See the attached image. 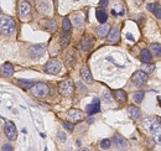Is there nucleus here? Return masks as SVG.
Instances as JSON below:
<instances>
[{"label":"nucleus","mask_w":161,"mask_h":151,"mask_svg":"<svg viewBox=\"0 0 161 151\" xmlns=\"http://www.w3.org/2000/svg\"><path fill=\"white\" fill-rule=\"evenodd\" d=\"M114 97H115V99H118L120 103L127 102V93H125L124 90H122V89H117V90L114 92Z\"/></svg>","instance_id":"nucleus-26"},{"label":"nucleus","mask_w":161,"mask_h":151,"mask_svg":"<svg viewBox=\"0 0 161 151\" xmlns=\"http://www.w3.org/2000/svg\"><path fill=\"white\" fill-rule=\"evenodd\" d=\"M78 151H89V150H88V149H79Z\"/></svg>","instance_id":"nucleus-42"},{"label":"nucleus","mask_w":161,"mask_h":151,"mask_svg":"<svg viewBox=\"0 0 161 151\" xmlns=\"http://www.w3.org/2000/svg\"><path fill=\"white\" fill-rule=\"evenodd\" d=\"M133 99H134V102L135 103H141L143 102V99H144V92H136V93H134L133 94Z\"/></svg>","instance_id":"nucleus-32"},{"label":"nucleus","mask_w":161,"mask_h":151,"mask_svg":"<svg viewBox=\"0 0 161 151\" xmlns=\"http://www.w3.org/2000/svg\"><path fill=\"white\" fill-rule=\"evenodd\" d=\"M57 136H58V139H60L61 143H64L67 140V136H66V134H64L63 131H58L57 133Z\"/></svg>","instance_id":"nucleus-36"},{"label":"nucleus","mask_w":161,"mask_h":151,"mask_svg":"<svg viewBox=\"0 0 161 151\" xmlns=\"http://www.w3.org/2000/svg\"><path fill=\"white\" fill-rule=\"evenodd\" d=\"M128 115H129V118H130V119L136 120V119H139V118H140V110H139L136 107L130 105V107H128Z\"/></svg>","instance_id":"nucleus-21"},{"label":"nucleus","mask_w":161,"mask_h":151,"mask_svg":"<svg viewBox=\"0 0 161 151\" xmlns=\"http://www.w3.org/2000/svg\"><path fill=\"white\" fill-rule=\"evenodd\" d=\"M102 95H103V99H104L107 103H112V97H110V93H109L108 89H104Z\"/></svg>","instance_id":"nucleus-34"},{"label":"nucleus","mask_w":161,"mask_h":151,"mask_svg":"<svg viewBox=\"0 0 161 151\" xmlns=\"http://www.w3.org/2000/svg\"><path fill=\"white\" fill-rule=\"evenodd\" d=\"M140 60L144 62V63H149L151 61V53L148 48H143L141 52H140Z\"/></svg>","instance_id":"nucleus-23"},{"label":"nucleus","mask_w":161,"mask_h":151,"mask_svg":"<svg viewBox=\"0 0 161 151\" xmlns=\"http://www.w3.org/2000/svg\"><path fill=\"white\" fill-rule=\"evenodd\" d=\"M81 77H82L84 83H88V84L93 83V77H92V73H91V71H89V68L87 66H83L81 68Z\"/></svg>","instance_id":"nucleus-14"},{"label":"nucleus","mask_w":161,"mask_h":151,"mask_svg":"<svg viewBox=\"0 0 161 151\" xmlns=\"http://www.w3.org/2000/svg\"><path fill=\"white\" fill-rule=\"evenodd\" d=\"M109 30H110V26L105 22V24H102L100 26L97 27V34H98L99 36H102V37H105V36L108 35Z\"/></svg>","instance_id":"nucleus-20"},{"label":"nucleus","mask_w":161,"mask_h":151,"mask_svg":"<svg viewBox=\"0 0 161 151\" xmlns=\"http://www.w3.org/2000/svg\"><path fill=\"white\" fill-rule=\"evenodd\" d=\"M1 73L4 76H6V77H10V76L14 75V67H13V65L9 63V62L4 63L1 66Z\"/></svg>","instance_id":"nucleus-19"},{"label":"nucleus","mask_w":161,"mask_h":151,"mask_svg":"<svg viewBox=\"0 0 161 151\" xmlns=\"http://www.w3.org/2000/svg\"><path fill=\"white\" fill-rule=\"evenodd\" d=\"M91 47H92V40H91V37H88V36H84V37L81 40V43H79L81 51L88 52L91 50Z\"/></svg>","instance_id":"nucleus-15"},{"label":"nucleus","mask_w":161,"mask_h":151,"mask_svg":"<svg viewBox=\"0 0 161 151\" xmlns=\"http://www.w3.org/2000/svg\"><path fill=\"white\" fill-rule=\"evenodd\" d=\"M36 7H37V10H38L40 12H42V14H48L50 10H51V6H50V4H48L46 0H40V1L37 2Z\"/></svg>","instance_id":"nucleus-16"},{"label":"nucleus","mask_w":161,"mask_h":151,"mask_svg":"<svg viewBox=\"0 0 161 151\" xmlns=\"http://www.w3.org/2000/svg\"><path fill=\"white\" fill-rule=\"evenodd\" d=\"M148 80V75L143 71H136L134 75H133V83L138 87H141L143 84H145Z\"/></svg>","instance_id":"nucleus-9"},{"label":"nucleus","mask_w":161,"mask_h":151,"mask_svg":"<svg viewBox=\"0 0 161 151\" xmlns=\"http://www.w3.org/2000/svg\"><path fill=\"white\" fill-rule=\"evenodd\" d=\"M45 72L46 73H50V75H58L60 71H61V63L57 61V60H50L45 67H43Z\"/></svg>","instance_id":"nucleus-6"},{"label":"nucleus","mask_w":161,"mask_h":151,"mask_svg":"<svg viewBox=\"0 0 161 151\" xmlns=\"http://www.w3.org/2000/svg\"><path fill=\"white\" fill-rule=\"evenodd\" d=\"M1 151H14V148H13L10 144H4Z\"/></svg>","instance_id":"nucleus-37"},{"label":"nucleus","mask_w":161,"mask_h":151,"mask_svg":"<svg viewBox=\"0 0 161 151\" xmlns=\"http://www.w3.org/2000/svg\"><path fill=\"white\" fill-rule=\"evenodd\" d=\"M46 51V46L42 45V43H38V45H33L29 48V55L31 58H40Z\"/></svg>","instance_id":"nucleus-8"},{"label":"nucleus","mask_w":161,"mask_h":151,"mask_svg":"<svg viewBox=\"0 0 161 151\" xmlns=\"http://www.w3.org/2000/svg\"><path fill=\"white\" fill-rule=\"evenodd\" d=\"M58 92L63 97H71L74 93V84L72 80H62L58 84Z\"/></svg>","instance_id":"nucleus-4"},{"label":"nucleus","mask_w":161,"mask_h":151,"mask_svg":"<svg viewBox=\"0 0 161 151\" xmlns=\"http://www.w3.org/2000/svg\"><path fill=\"white\" fill-rule=\"evenodd\" d=\"M69 40H71V35H69V32H64L61 35V45L66 47V46H68V43H69Z\"/></svg>","instance_id":"nucleus-30"},{"label":"nucleus","mask_w":161,"mask_h":151,"mask_svg":"<svg viewBox=\"0 0 161 151\" xmlns=\"http://www.w3.org/2000/svg\"><path fill=\"white\" fill-rule=\"evenodd\" d=\"M141 70H143V72H145L146 75H148V73H153V72L155 71V66H154V65H150V63H144Z\"/></svg>","instance_id":"nucleus-31"},{"label":"nucleus","mask_w":161,"mask_h":151,"mask_svg":"<svg viewBox=\"0 0 161 151\" xmlns=\"http://www.w3.org/2000/svg\"><path fill=\"white\" fill-rule=\"evenodd\" d=\"M144 128L154 135V138L156 136L158 143H160V131H161V121L159 118H146L143 121Z\"/></svg>","instance_id":"nucleus-1"},{"label":"nucleus","mask_w":161,"mask_h":151,"mask_svg":"<svg viewBox=\"0 0 161 151\" xmlns=\"http://www.w3.org/2000/svg\"><path fill=\"white\" fill-rule=\"evenodd\" d=\"M64 62H66V66L67 67H73V65L76 63V55L73 51H68L67 55H66V58H64Z\"/></svg>","instance_id":"nucleus-17"},{"label":"nucleus","mask_w":161,"mask_h":151,"mask_svg":"<svg viewBox=\"0 0 161 151\" xmlns=\"http://www.w3.org/2000/svg\"><path fill=\"white\" fill-rule=\"evenodd\" d=\"M127 38H128V40H130V41H135V40H134V37H133V35H131V34H127Z\"/></svg>","instance_id":"nucleus-40"},{"label":"nucleus","mask_w":161,"mask_h":151,"mask_svg":"<svg viewBox=\"0 0 161 151\" xmlns=\"http://www.w3.org/2000/svg\"><path fill=\"white\" fill-rule=\"evenodd\" d=\"M4 133H5V135L8 136V139H10V140H16V138H18L16 126H15V124H14L13 121H10V120H8V121L5 123V125H4Z\"/></svg>","instance_id":"nucleus-7"},{"label":"nucleus","mask_w":161,"mask_h":151,"mask_svg":"<svg viewBox=\"0 0 161 151\" xmlns=\"http://www.w3.org/2000/svg\"><path fill=\"white\" fill-rule=\"evenodd\" d=\"M76 85H77V87H79V88H81V90H82V92H84V87H83V85H82V84H81V83H77V84H76Z\"/></svg>","instance_id":"nucleus-41"},{"label":"nucleus","mask_w":161,"mask_h":151,"mask_svg":"<svg viewBox=\"0 0 161 151\" xmlns=\"http://www.w3.org/2000/svg\"><path fill=\"white\" fill-rule=\"evenodd\" d=\"M148 9L155 14V16L158 19H161V11H160V4L159 2H151V4H148Z\"/></svg>","instance_id":"nucleus-18"},{"label":"nucleus","mask_w":161,"mask_h":151,"mask_svg":"<svg viewBox=\"0 0 161 151\" xmlns=\"http://www.w3.org/2000/svg\"><path fill=\"white\" fill-rule=\"evenodd\" d=\"M99 110H100V107H99V99L98 98H93L92 103L86 107V113L88 115H93L96 113H99Z\"/></svg>","instance_id":"nucleus-13"},{"label":"nucleus","mask_w":161,"mask_h":151,"mask_svg":"<svg viewBox=\"0 0 161 151\" xmlns=\"http://www.w3.org/2000/svg\"><path fill=\"white\" fill-rule=\"evenodd\" d=\"M30 12H31V6H30V4H29L28 1H25V0L20 1V2H19V15H20L21 17H26V16L30 15Z\"/></svg>","instance_id":"nucleus-12"},{"label":"nucleus","mask_w":161,"mask_h":151,"mask_svg":"<svg viewBox=\"0 0 161 151\" xmlns=\"http://www.w3.org/2000/svg\"><path fill=\"white\" fill-rule=\"evenodd\" d=\"M110 146H112V141H110L109 139H103V140L100 141V149L108 150Z\"/></svg>","instance_id":"nucleus-33"},{"label":"nucleus","mask_w":161,"mask_h":151,"mask_svg":"<svg viewBox=\"0 0 161 151\" xmlns=\"http://www.w3.org/2000/svg\"><path fill=\"white\" fill-rule=\"evenodd\" d=\"M113 144H114V146L118 149L119 151H124L128 149V141L124 139V138H122V136H119V135H115L114 138H113Z\"/></svg>","instance_id":"nucleus-10"},{"label":"nucleus","mask_w":161,"mask_h":151,"mask_svg":"<svg viewBox=\"0 0 161 151\" xmlns=\"http://www.w3.org/2000/svg\"><path fill=\"white\" fill-rule=\"evenodd\" d=\"M16 83L23 88V89H30L32 85L35 84V82H31V80H25V79H18Z\"/></svg>","instance_id":"nucleus-27"},{"label":"nucleus","mask_w":161,"mask_h":151,"mask_svg":"<svg viewBox=\"0 0 161 151\" xmlns=\"http://www.w3.org/2000/svg\"><path fill=\"white\" fill-rule=\"evenodd\" d=\"M43 25H45L50 31H55V30H56V24H55V21L51 20V19L45 20V21H43Z\"/></svg>","instance_id":"nucleus-29"},{"label":"nucleus","mask_w":161,"mask_h":151,"mask_svg":"<svg viewBox=\"0 0 161 151\" xmlns=\"http://www.w3.org/2000/svg\"><path fill=\"white\" fill-rule=\"evenodd\" d=\"M0 11H1V9H0Z\"/></svg>","instance_id":"nucleus-44"},{"label":"nucleus","mask_w":161,"mask_h":151,"mask_svg":"<svg viewBox=\"0 0 161 151\" xmlns=\"http://www.w3.org/2000/svg\"><path fill=\"white\" fill-rule=\"evenodd\" d=\"M30 89L32 95L36 98H45L48 94V85L46 83H35Z\"/></svg>","instance_id":"nucleus-3"},{"label":"nucleus","mask_w":161,"mask_h":151,"mask_svg":"<svg viewBox=\"0 0 161 151\" xmlns=\"http://www.w3.org/2000/svg\"><path fill=\"white\" fill-rule=\"evenodd\" d=\"M15 31V21L11 17L3 16L0 17V34L5 36H10Z\"/></svg>","instance_id":"nucleus-2"},{"label":"nucleus","mask_w":161,"mask_h":151,"mask_svg":"<svg viewBox=\"0 0 161 151\" xmlns=\"http://www.w3.org/2000/svg\"><path fill=\"white\" fill-rule=\"evenodd\" d=\"M119 38H120V31H119V29L118 27H112L109 30L108 35H107V41L109 43H118Z\"/></svg>","instance_id":"nucleus-11"},{"label":"nucleus","mask_w":161,"mask_h":151,"mask_svg":"<svg viewBox=\"0 0 161 151\" xmlns=\"http://www.w3.org/2000/svg\"><path fill=\"white\" fill-rule=\"evenodd\" d=\"M96 17L100 24H105V22H107V19H108V15H107V12H105L104 10H102V9H97L96 10Z\"/></svg>","instance_id":"nucleus-22"},{"label":"nucleus","mask_w":161,"mask_h":151,"mask_svg":"<svg viewBox=\"0 0 161 151\" xmlns=\"http://www.w3.org/2000/svg\"><path fill=\"white\" fill-rule=\"evenodd\" d=\"M63 126L69 131H73V129H74V125L72 123H69V121H63Z\"/></svg>","instance_id":"nucleus-35"},{"label":"nucleus","mask_w":161,"mask_h":151,"mask_svg":"<svg viewBox=\"0 0 161 151\" xmlns=\"http://www.w3.org/2000/svg\"><path fill=\"white\" fill-rule=\"evenodd\" d=\"M108 2H109L108 0H100V1H99V5L103 6V7H105V6L108 5Z\"/></svg>","instance_id":"nucleus-39"},{"label":"nucleus","mask_w":161,"mask_h":151,"mask_svg":"<svg viewBox=\"0 0 161 151\" xmlns=\"http://www.w3.org/2000/svg\"><path fill=\"white\" fill-rule=\"evenodd\" d=\"M45 151H47V148H45Z\"/></svg>","instance_id":"nucleus-43"},{"label":"nucleus","mask_w":161,"mask_h":151,"mask_svg":"<svg viewBox=\"0 0 161 151\" xmlns=\"http://www.w3.org/2000/svg\"><path fill=\"white\" fill-rule=\"evenodd\" d=\"M50 53H51V56H55V55H57L58 53V46H52L51 47V51H50Z\"/></svg>","instance_id":"nucleus-38"},{"label":"nucleus","mask_w":161,"mask_h":151,"mask_svg":"<svg viewBox=\"0 0 161 151\" xmlns=\"http://www.w3.org/2000/svg\"><path fill=\"white\" fill-rule=\"evenodd\" d=\"M66 118L69 123L74 124V123H79L84 119V113L79 109H69L67 113H66Z\"/></svg>","instance_id":"nucleus-5"},{"label":"nucleus","mask_w":161,"mask_h":151,"mask_svg":"<svg viewBox=\"0 0 161 151\" xmlns=\"http://www.w3.org/2000/svg\"><path fill=\"white\" fill-rule=\"evenodd\" d=\"M62 29L64 30V32H69L71 29H72V24H71V20L68 17H64L62 20Z\"/></svg>","instance_id":"nucleus-28"},{"label":"nucleus","mask_w":161,"mask_h":151,"mask_svg":"<svg viewBox=\"0 0 161 151\" xmlns=\"http://www.w3.org/2000/svg\"><path fill=\"white\" fill-rule=\"evenodd\" d=\"M72 21H73V25L76 26V27H81L82 25H83V16H82V14H74L73 15V17H72Z\"/></svg>","instance_id":"nucleus-25"},{"label":"nucleus","mask_w":161,"mask_h":151,"mask_svg":"<svg viewBox=\"0 0 161 151\" xmlns=\"http://www.w3.org/2000/svg\"><path fill=\"white\" fill-rule=\"evenodd\" d=\"M149 51H150V53H151V55H154L155 57H160V55H161L160 43H151V45H150Z\"/></svg>","instance_id":"nucleus-24"}]
</instances>
